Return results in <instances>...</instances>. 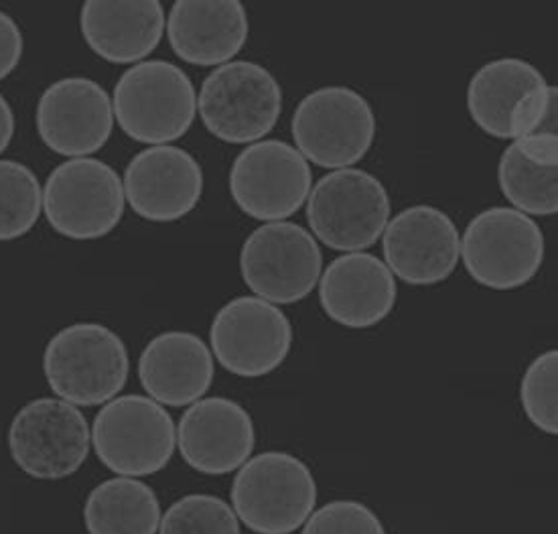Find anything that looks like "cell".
I'll return each instance as SVG.
<instances>
[{
	"mask_svg": "<svg viewBox=\"0 0 558 534\" xmlns=\"http://www.w3.org/2000/svg\"><path fill=\"white\" fill-rule=\"evenodd\" d=\"M44 374L58 399L75 406H104L129 383L131 356L114 329L77 321L59 329L45 345Z\"/></svg>",
	"mask_w": 558,
	"mask_h": 534,
	"instance_id": "cell-1",
	"label": "cell"
},
{
	"mask_svg": "<svg viewBox=\"0 0 558 534\" xmlns=\"http://www.w3.org/2000/svg\"><path fill=\"white\" fill-rule=\"evenodd\" d=\"M112 108L129 138L161 147L190 133L197 117V92L192 77L175 63L145 60L120 75Z\"/></svg>",
	"mask_w": 558,
	"mask_h": 534,
	"instance_id": "cell-2",
	"label": "cell"
},
{
	"mask_svg": "<svg viewBox=\"0 0 558 534\" xmlns=\"http://www.w3.org/2000/svg\"><path fill=\"white\" fill-rule=\"evenodd\" d=\"M317 480L289 451L252 456L232 482V508L240 524L256 534H293L317 508Z\"/></svg>",
	"mask_w": 558,
	"mask_h": 534,
	"instance_id": "cell-3",
	"label": "cell"
},
{
	"mask_svg": "<svg viewBox=\"0 0 558 534\" xmlns=\"http://www.w3.org/2000/svg\"><path fill=\"white\" fill-rule=\"evenodd\" d=\"M392 199L380 179L348 167L319 179L307 197L308 230L338 253H366L390 222Z\"/></svg>",
	"mask_w": 558,
	"mask_h": 534,
	"instance_id": "cell-4",
	"label": "cell"
},
{
	"mask_svg": "<svg viewBox=\"0 0 558 534\" xmlns=\"http://www.w3.org/2000/svg\"><path fill=\"white\" fill-rule=\"evenodd\" d=\"M282 88L256 61L234 60L207 75L197 94V114L207 133L228 145L263 141L279 124Z\"/></svg>",
	"mask_w": 558,
	"mask_h": 534,
	"instance_id": "cell-5",
	"label": "cell"
},
{
	"mask_svg": "<svg viewBox=\"0 0 558 534\" xmlns=\"http://www.w3.org/2000/svg\"><path fill=\"white\" fill-rule=\"evenodd\" d=\"M376 112L357 89L325 86L313 89L294 108V147L308 165L348 169L366 157L376 141Z\"/></svg>",
	"mask_w": 558,
	"mask_h": 534,
	"instance_id": "cell-6",
	"label": "cell"
},
{
	"mask_svg": "<svg viewBox=\"0 0 558 534\" xmlns=\"http://www.w3.org/2000/svg\"><path fill=\"white\" fill-rule=\"evenodd\" d=\"M546 240L534 218L508 206L480 211L461 236V263L492 291L526 287L543 268Z\"/></svg>",
	"mask_w": 558,
	"mask_h": 534,
	"instance_id": "cell-7",
	"label": "cell"
},
{
	"mask_svg": "<svg viewBox=\"0 0 558 534\" xmlns=\"http://www.w3.org/2000/svg\"><path fill=\"white\" fill-rule=\"evenodd\" d=\"M92 447L112 474H159L175 453V421L147 395H118L94 418Z\"/></svg>",
	"mask_w": 558,
	"mask_h": 534,
	"instance_id": "cell-8",
	"label": "cell"
},
{
	"mask_svg": "<svg viewBox=\"0 0 558 534\" xmlns=\"http://www.w3.org/2000/svg\"><path fill=\"white\" fill-rule=\"evenodd\" d=\"M124 209L122 178L100 159H68L45 181V220L63 238L92 242L108 236Z\"/></svg>",
	"mask_w": 558,
	"mask_h": 534,
	"instance_id": "cell-9",
	"label": "cell"
},
{
	"mask_svg": "<svg viewBox=\"0 0 558 534\" xmlns=\"http://www.w3.org/2000/svg\"><path fill=\"white\" fill-rule=\"evenodd\" d=\"M324 272V253L307 228L294 222L258 226L240 251L242 281L272 305L307 299Z\"/></svg>",
	"mask_w": 558,
	"mask_h": 534,
	"instance_id": "cell-10",
	"label": "cell"
},
{
	"mask_svg": "<svg viewBox=\"0 0 558 534\" xmlns=\"http://www.w3.org/2000/svg\"><path fill=\"white\" fill-rule=\"evenodd\" d=\"M92 449V427L80 406L58 397L29 401L9 427V451L23 474L58 482L77 474Z\"/></svg>",
	"mask_w": 558,
	"mask_h": 534,
	"instance_id": "cell-11",
	"label": "cell"
},
{
	"mask_svg": "<svg viewBox=\"0 0 558 534\" xmlns=\"http://www.w3.org/2000/svg\"><path fill=\"white\" fill-rule=\"evenodd\" d=\"M228 185L235 206L252 220L287 222L307 204L313 171L291 143L263 138L235 155Z\"/></svg>",
	"mask_w": 558,
	"mask_h": 534,
	"instance_id": "cell-12",
	"label": "cell"
},
{
	"mask_svg": "<svg viewBox=\"0 0 558 534\" xmlns=\"http://www.w3.org/2000/svg\"><path fill=\"white\" fill-rule=\"evenodd\" d=\"M293 342V324L287 313L254 295L221 305L209 327L211 354L238 378H265L279 371Z\"/></svg>",
	"mask_w": 558,
	"mask_h": 534,
	"instance_id": "cell-13",
	"label": "cell"
},
{
	"mask_svg": "<svg viewBox=\"0 0 558 534\" xmlns=\"http://www.w3.org/2000/svg\"><path fill=\"white\" fill-rule=\"evenodd\" d=\"M386 267L411 287L447 281L461 263V234L441 208L418 204L402 209L384 230Z\"/></svg>",
	"mask_w": 558,
	"mask_h": 534,
	"instance_id": "cell-14",
	"label": "cell"
},
{
	"mask_svg": "<svg viewBox=\"0 0 558 534\" xmlns=\"http://www.w3.org/2000/svg\"><path fill=\"white\" fill-rule=\"evenodd\" d=\"M35 122L47 149L68 159L92 157L114 131L112 96L89 77H61L41 94Z\"/></svg>",
	"mask_w": 558,
	"mask_h": 534,
	"instance_id": "cell-15",
	"label": "cell"
},
{
	"mask_svg": "<svg viewBox=\"0 0 558 534\" xmlns=\"http://www.w3.org/2000/svg\"><path fill=\"white\" fill-rule=\"evenodd\" d=\"M126 204L147 222L183 220L199 206L206 179L190 150L175 145L136 153L122 175Z\"/></svg>",
	"mask_w": 558,
	"mask_h": 534,
	"instance_id": "cell-16",
	"label": "cell"
},
{
	"mask_svg": "<svg viewBox=\"0 0 558 534\" xmlns=\"http://www.w3.org/2000/svg\"><path fill=\"white\" fill-rule=\"evenodd\" d=\"M177 447L197 474L228 475L251 460L256 427L240 402L207 397L190 404L179 418Z\"/></svg>",
	"mask_w": 558,
	"mask_h": 534,
	"instance_id": "cell-17",
	"label": "cell"
},
{
	"mask_svg": "<svg viewBox=\"0 0 558 534\" xmlns=\"http://www.w3.org/2000/svg\"><path fill=\"white\" fill-rule=\"evenodd\" d=\"M317 287L325 315L348 329L376 327L397 305V279L376 254H341L325 267Z\"/></svg>",
	"mask_w": 558,
	"mask_h": 534,
	"instance_id": "cell-18",
	"label": "cell"
},
{
	"mask_svg": "<svg viewBox=\"0 0 558 534\" xmlns=\"http://www.w3.org/2000/svg\"><path fill=\"white\" fill-rule=\"evenodd\" d=\"M165 33L179 60L220 68L244 49L251 23L240 0H179L167 15Z\"/></svg>",
	"mask_w": 558,
	"mask_h": 534,
	"instance_id": "cell-19",
	"label": "cell"
},
{
	"mask_svg": "<svg viewBox=\"0 0 558 534\" xmlns=\"http://www.w3.org/2000/svg\"><path fill=\"white\" fill-rule=\"evenodd\" d=\"M216 378L211 348L192 331H162L138 356V380L147 397L162 406L202 401Z\"/></svg>",
	"mask_w": 558,
	"mask_h": 534,
	"instance_id": "cell-20",
	"label": "cell"
},
{
	"mask_svg": "<svg viewBox=\"0 0 558 534\" xmlns=\"http://www.w3.org/2000/svg\"><path fill=\"white\" fill-rule=\"evenodd\" d=\"M167 29L159 0H88L80 31L89 49L108 63L136 65L159 47Z\"/></svg>",
	"mask_w": 558,
	"mask_h": 534,
	"instance_id": "cell-21",
	"label": "cell"
},
{
	"mask_svg": "<svg viewBox=\"0 0 558 534\" xmlns=\"http://www.w3.org/2000/svg\"><path fill=\"white\" fill-rule=\"evenodd\" d=\"M546 84L543 72L520 58L484 63L468 84V112L482 133L510 141V117L530 89Z\"/></svg>",
	"mask_w": 558,
	"mask_h": 534,
	"instance_id": "cell-22",
	"label": "cell"
},
{
	"mask_svg": "<svg viewBox=\"0 0 558 534\" xmlns=\"http://www.w3.org/2000/svg\"><path fill=\"white\" fill-rule=\"evenodd\" d=\"M161 519L159 496L138 477H110L84 502L88 534H157Z\"/></svg>",
	"mask_w": 558,
	"mask_h": 534,
	"instance_id": "cell-23",
	"label": "cell"
},
{
	"mask_svg": "<svg viewBox=\"0 0 558 534\" xmlns=\"http://www.w3.org/2000/svg\"><path fill=\"white\" fill-rule=\"evenodd\" d=\"M498 185L512 208L536 218L558 211V167H541L508 145L498 163Z\"/></svg>",
	"mask_w": 558,
	"mask_h": 534,
	"instance_id": "cell-24",
	"label": "cell"
},
{
	"mask_svg": "<svg viewBox=\"0 0 558 534\" xmlns=\"http://www.w3.org/2000/svg\"><path fill=\"white\" fill-rule=\"evenodd\" d=\"M44 214V187L35 171L13 159H0V242L29 234Z\"/></svg>",
	"mask_w": 558,
	"mask_h": 534,
	"instance_id": "cell-25",
	"label": "cell"
},
{
	"mask_svg": "<svg viewBox=\"0 0 558 534\" xmlns=\"http://www.w3.org/2000/svg\"><path fill=\"white\" fill-rule=\"evenodd\" d=\"M157 534H242V524L220 496L187 494L165 510Z\"/></svg>",
	"mask_w": 558,
	"mask_h": 534,
	"instance_id": "cell-26",
	"label": "cell"
},
{
	"mask_svg": "<svg viewBox=\"0 0 558 534\" xmlns=\"http://www.w3.org/2000/svg\"><path fill=\"white\" fill-rule=\"evenodd\" d=\"M520 402L530 423L546 435H558V350L534 357L520 380Z\"/></svg>",
	"mask_w": 558,
	"mask_h": 534,
	"instance_id": "cell-27",
	"label": "cell"
},
{
	"mask_svg": "<svg viewBox=\"0 0 558 534\" xmlns=\"http://www.w3.org/2000/svg\"><path fill=\"white\" fill-rule=\"evenodd\" d=\"M301 534H388L383 519L360 500H331L303 524Z\"/></svg>",
	"mask_w": 558,
	"mask_h": 534,
	"instance_id": "cell-28",
	"label": "cell"
},
{
	"mask_svg": "<svg viewBox=\"0 0 558 534\" xmlns=\"http://www.w3.org/2000/svg\"><path fill=\"white\" fill-rule=\"evenodd\" d=\"M538 136H558V88L548 82L524 94L510 117L512 141Z\"/></svg>",
	"mask_w": 558,
	"mask_h": 534,
	"instance_id": "cell-29",
	"label": "cell"
},
{
	"mask_svg": "<svg viewBox=\"0 0 558 534\" xmlns=\"http://www.w3.org/2000/svg\"><path fill=\"white\" fill-rule=\"evenodd\" d=\"M25 51L23 31L16 25L15 19L0 11V80L15 72Z\"/></svg>",
	"mask_w": 558,
	"mask_h": 534,
	"instance_id": "cell-30",
	"label": "cell"
},
{
	"mask_svg": "<svg viewBox=\"0 0 558 534\" xmlns=\"http://www.w3.org/2000/svg\"><path fill=\"white\" fill-rule=\"evenodd\" d=\"M15 136V112L7 98L0 94V155L9 149Z\"/></svg>",
	"mask_w": 558,
	"mask_h": 534,
	"instance_id": "cell-31",
	"label": "cell"
}]
</instances>
